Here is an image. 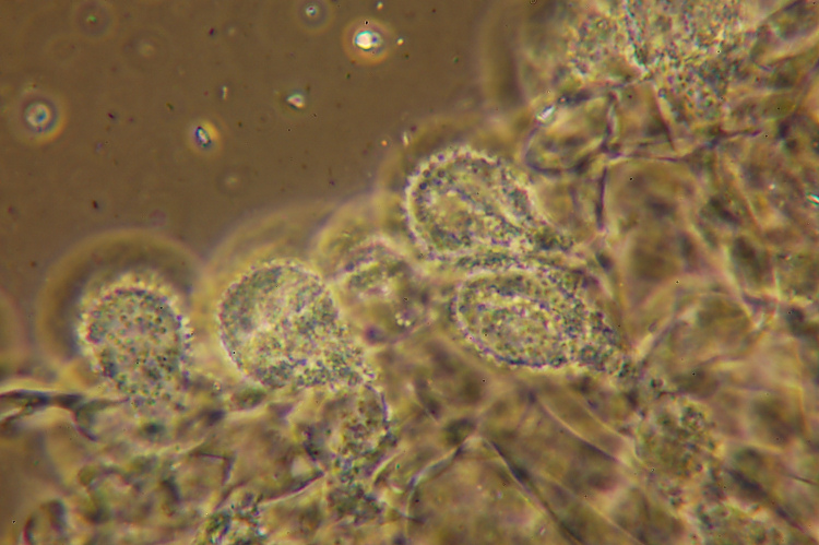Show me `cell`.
<instances>
[{
  "mask_svg": "<svg viewBox=\"0 0 819 545\" xmlns=\"http://www.w3.org/2000/svg\"><path fill=\"white\" fill-rule=\"evenodd\" d=\"M90 312L85 329L95 366L115 389L141 400H159L176 389L183 336L167 298L143 287H118Z\"/></svg>",
  "mask_w": 819,
  "mask_h": 545,
  "instance_id": "cell-3",
  "label": "cell"
},
{
  "mask_svg": "<svg viewBox=\"0 0 819 545\" xmlns=\"http://www.w3.org/2000/svg\"><path fill=\"white\" fill-rule=\"evenodd\" d=\"M555 269L526 261L473 271L458 291V316L487 353L503 362L559 360L568 285Z\"/></svg>",
  "mask_w": 819,
  "mask_h": 545,
  "instance_id": "cell-2",
  "label": "cell"
},
{
  "mask_svg": "<svg viewBox=\"0 0 819 545\" xmlns=\"http://www.w3.org/2000/svg\"><path fill=\"white\" fill-rule=\"evenodd\" d=\"M222 344L235 366L266 387L361 381L366 365L330 287L289 259L258 264L225 291Z\"/></svg>",
  "mask_w": 819,
  "mask_h": 545,
  "instance_id": "cell-1",
  "label": "cell"
}]
</instances>
